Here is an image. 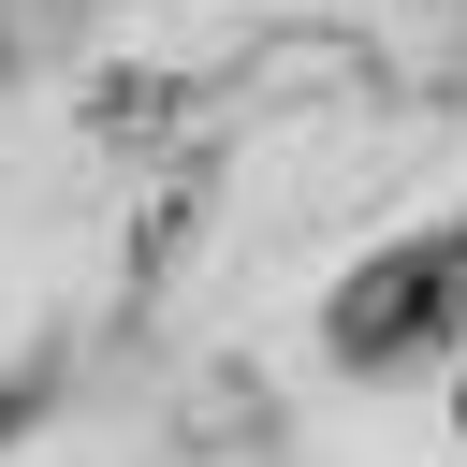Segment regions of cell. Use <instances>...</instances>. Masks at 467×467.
<instances>
[{
  "label": "cell",
  "mask_w": 467,
  "mask_h": 467,
  "mask_svg": "<svg viewBox=\"0 0 467 467\" xmlns=\"http://www.w3.org/2000/svg\"><path fill=\"white\" fill-rule=\"evenodd\" d=\"M452 409H467V394H452Z\"/></svg>",
  "instance_id": "7a4b0ae2"
},
{
  "label": "cell",
  "mask_w": 467,
  "mask_h": 467,
  "mask_svg": "<svg viewBox=\"0 0 467 467\" xmlns=\"http://www.w3.org/2000/svg\"><path fill=\"white\" fill-rule=\"evenodd\" d=\"M321 336H336V365H409V350L467 336V234H423V248H379L365 277H336Z\"/></svg>",
  "instance_id": "6da1fadb"
}]
</instances>
